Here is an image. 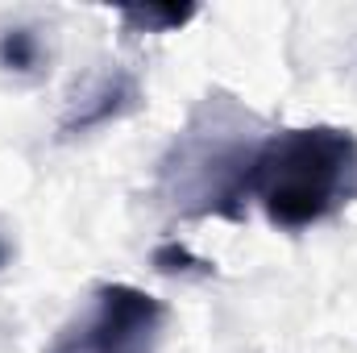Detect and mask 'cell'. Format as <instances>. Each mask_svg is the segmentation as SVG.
<instances>
[{
	"label": "cell",
	"instance_id": "6da1fadb",
	"mask_svg": "<svg viewBox=\"0 0 357 353\" xmlns=\"http://www.w3.org/2000/svg\"><path fill=\"white\" fill-rule=\"evenodd\" d=\"M250 200L287 233L337 216L357 200V133L341 125L266 133L250 167Z\"/></svg>",
	"mask_w": 357,
	"mask_h": 353
},
{
	"label": "cell",
	"instance_id": "7a4b0ae2",
	"mask_svg": "<svg viewBox=\"0 0 357 353\" xmlns=\"http://www.w3.org/2000/svg\"><path fill=\"white\" fill-rule=\"evenodd\" d=\"M258 121L225 100L208 96L187 129L158 163V191L178 216H241L250 200V167L262 146Z\"/></svg>",
	"mask_w": 357,
	"mask_h": 353
},
{
	"label": "cell",
	"instance_id": "3957f363",
	"mask_svg": "<svg viewBox=\"0 0 357 353\" xmlns=\"http://www.w3.org/2000/svg\"><path fill=\"white\" fill-rule=\"evenodd\" d=\"M167 308L129 283H104L91 295V312L79 329H67L50 353H150L162 333Z\"/></svg>",
	"mask_w": 357,
	"mask_h": 353
},
{
	"label": "cell",
	"instance_id": "277c9868",
	"mask_svg": "<svg viewBox=\"0 0 357 353\" xmlns=\"http://www.w3.org/2000/svg\"><path fill=\"white\" fill-rule=\"evenodd\" d=\"M137 100H142V88H137V80H133L129 71H108V75H100L88 91L75 96V104H71L67 117L59 121V133H63V137H79V133L100 129V125H108V121H121L125 112L137 108Z\"/></svg>",
	"mask_w": 357,
	"mask_h": 353
},
{
	"label": "cell",
	"instance_id": "5b68a950",
	"mask_svg": "<svg viewBox=\"0 0 357 353\" xmlns=\"http://www.w3.org/2000/svg\"><path fill=\"white\" fill-rule=\"evenodd\" d=\"M46 59V46L38 38V29L29 25H13L0 33V67L4 71H17V75H33Z\"/></svg>",
	"mask_w": 357,
	"mask_h": 353
},
{
	"label": "cell",
	"instance_id": "8992f818",
	"mask_svg": "<svg viewBox=\"0 0 357 353\" xmlns=\"http://www.w3.org/2000/svg\"><path fill=\"white\" fill-rule=\"evenodd\" d=\"M121 17H125V25H137V29H150V33H167V29H178L183 21H191L195 8H158V4H146V8H125Z\"/></svg>",
	"mask_w": 357,
	"mask_h": 353
},
{
	"label": "cell",
	"instance_id": "52a82bcc",
	"mask_svg": "<svg viewBox=\"0 0 357 353\" xmlns=\"http://www.w3.org/2000/svg\"><path fill=\"white\" fill-rule=\"evenodd\" d=\"M154 262L162 266V270H187V266H208V262H195V258H191V254H187L183 246H175V241H171V246H162V250L154 254Z\"/></svg>",
	"mask_w": 357,
	"mask_h": 353
},
{
	"label": "cell",
	"instance_id": "ba28073f",
	"mask_svg": "<svg viewBox=\"0 0 357 353\" xmlns=\"http://www.w3.org/2000/svg\"><path fill=\"white\" fill-rule=\"evenodd\" d=\"M8 262H13V241H8V237L0 233V270H4Z\"/></svg>",
	"mask_w": 357,
	"mask_h": 353
}]
</instances>
